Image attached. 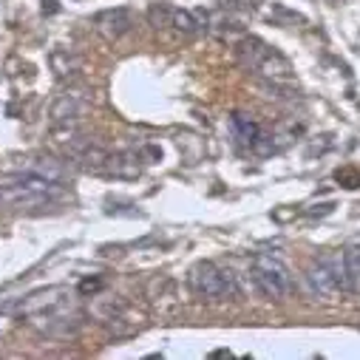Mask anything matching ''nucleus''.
<instances>
[{"instance_id": "nucleus-13", "label": "nucleus", "mask_w": 360, "mask_h": 360, "mask_svg": "<svg viewBox=\"0 0 360 360\" xmlns=\"http://www.w3.org/2000/svg\"><path fill=\"white\" fill-rule=\"evenodd\" d=\"M343 264H346L349 281L357 284V281H360V247H349V250L343 252Z\"/></svg>"}, {"instance_id": "nucleus-12", "label": "nucleus", "mask_w": 360, "mask_h": 360, "mask_svg": "<svg viewBox=\"0 0 360 360\" xmlns=\"http://www.w3.org/2000/svg\"><path fill=\"white\" fill-rule=\"evenodd\" d=\"M51 68H54V74H57L60 79H65V77H74V74L79 71V60H77L71 51L57 49V51H51Z\"/></svg>"}, {"instance_id": "nucleus-5", "label": "nucleus", "mask_w": 360, "mask_h": 360, "mask_svg": "<svg viewBox=\"0 0 360 360\" xmlns=\"http://www.w3.org/2000/svg\"><path fill=\"white\" fill-rule=\"evenodd\" d=\"M307 284L321 298H338L343 290L352 287L343 258L340 261H318V264H312L309 273H307Z\"/></svg>"}, {"instance_id": "nucleus-3", "label": "nucleus", "mask_w": 360, "mask_h": 360, "mask_svg": "<svg viewBox=\"0 0 360 360\" xmlns=\"http://www.w3.org/2000/svg\"><path fill=\"white\" fill-rule=\"evenodd\" d=\"M188 284L191 290L205 298V301H227L233 298L238 290H236V281L233 276L227 273V269L216 266L213 261H199L191 266V273H188Z\"/></svg>"}, {"instance_id": "nucleus-1", "label": "nucleus", "mask_w": 360, "mask_h": 360, "mask_svg": "<svg viewBox=\"0 0 360 360\" xmlns=\"http://www.w3.org/2000/svg\"><path fill=\"white\" fill-rule=\"evenodd\" d=\"M65 185L49 182L34 173H0V210H37L57 202Z\"/></svg>"}, {"instance_id": "nucleus-8", "label": "nucleus", "mask_w": 360, "mask_h": 360, "mask_svg": "<svg viewBox=\"0 0 360 360\" xmlns=\"http://www.w3.org/2000/svg\"><path fill=\"white\" fill-rule=\"evenodd\" d=\"M91 23H94L97 34H103L105 40H120L134 29V15L128 9H122V6H117V9L97 12Z\"/></svg>"}, {"instance_id": "nucleus-11", "label": "nucleus", "mask_w": 360, "mask_h": 360, "mask_svg": "<svg viewBox=\"0 0 360 360\" xmlns=\"http://www.w3.org/2000/svg\"><path fill=\"white\" fill-rule=\"evenodd\" d=\"M105 173H108V176H120V179H134V176H139V173H142V156H139L136 150L108 153Z\"/></svg>"}, {"instance_id": "nucleus-14", "label": "nucleus", "mask_w": 360, "mask_h": 360, "mask_svg": "<svg viewBox=\"0 0 360 360\" xmlns=\"http://www.w3.org/2000/svg\"><path fill=\"white\" fill-rule=\"evenodd\" d=\"M338 179H346V182H349L346 188H357V176H354L352 170H343V173H338Z\"/></svg>"}, {"instance_id": "nucleus-9", "label": "nucleus", "mask_w": 360, "mask_h": 360, "mask_svg": "<svg viewBox=\"0 0 360 360\" xmlns=\"http://www.w3.org/2000/svg\"><path fill=\"white\" fill-rule=\"evenodd\" d=\"M23 170L34 173L40 179H49V182H57V185L71 182V165L63 159H54V156H32V159H26Z\"/></svg>"}, {"instance_id": "nucleus-2", "label": "nucleus", "mask_w": 360, "mask_h": 360, "mask_svg": "<svg viewBox=\"0 0 360 360\" xmlns=\"http://www.w3.org/2000/svg\"><path fill=\"white\" fill-rule=\"evenodd\" d=\"M236 54L241 65L264 79L266 85H292V65L284 54H278L273 46H266L261 37H241L236 43Z\"/></svg>"}, {"instance_id": "nucleus-4", "label": "nucleus", "mask_w": 360, "mask_h": 360, "mask_svg": "<svg viewBox=\"0 0 360 360\" xmlns=\"http://www.w3.org/2000/svg\"><path fill=\"white\" fill-rule=\"evenodd\" d=\"M250 266H252V278H255L258 290H261L266 298L281 301V298L290 292L292 278H290V269H287V264H284L281 258L269 255V252H258V255H252Z\"/></svg>"}, {"instance_id": "nucleus-10", "label": "nucleus", "mask_w": 360, "mask_h": 360, "mask_svg": "<svg viewBox=\"0 0 360 360\" xmlns=\"http://www.w3.org/2000/svg\"><path fill=\"white\" fill-rule=\"evenodd\" d=\"M233 134H236V139L244 148H250V150H266V139L269 136L247 114H233Z\"/></svg>"}, {"instance_id": "nucleus-6", "label": "nucleus", "mask_w": 360, "mask_h": 360, "mask_svg": "<svg viewBox=\"0 0 360 360\" xmlns=\"http://www.w3.org/2000/svg\"><path fill=\"white\" fill-rule=\"evenodd\" d=\"M148 20L153 29H173L182 34H196L202 29H207V18L196 15V12H185V9H173L167 4H153L148 9Z\"/></svg>"}, {"instance_id": "nucleus-7", "label": "nucleus", "mask_w": 360, "mask_h": 360, "mask_svg": "<svg viewBox=\"0 0 360 360\" xmlns=\"http://www.w3.org/2000/svg\"><path fill=\"white\" fill-rule=\"evenodd\" d=\"M88 105H91V100H88L85 91H79V88H68V91H63L51 105V122L54 125H74L88 111Z\"/></svg>"}]
</instances>
